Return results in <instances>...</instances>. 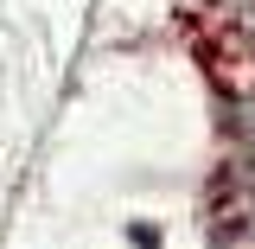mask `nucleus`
Returning <instances> with one entry per match:
<instances>
[{"label": "nucleus", "mask_w": 255, "mask_h": 249, "mask_svg": "<svg viewBox=\"0 0 255 249\" xmlns=\"http://www.w3.org/2000/svg\"><path fill=\"white\" fill-rule=\"evenodd\" d=\"M223 128H230V147L243 160H255V70L223 90Z\"/></svg>", "instance_id": "f257e3e1"}]
</instances>
